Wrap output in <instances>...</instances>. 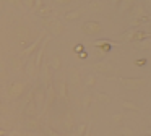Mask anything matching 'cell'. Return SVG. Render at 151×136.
<instances>
[{
	"label": "cell",
	"mask_w": 151,
	"mask_h": 136,
	"mask_svg": "<svg viewBox=\"0 0 151 136\" xmlns=\"http://www.w3.org/2000/svg\"><path fill=\"white\" fill-rule=\"evenodd\" d=\"M119 83H120L122 87H125L128 91H137V89H141L146 84V81L141 79V78H120Z\"/></svg>",
	"instance_id": "6da1fadb"
},
{
	"label": "cell",
	"mask_w": 151,
	"mask_h": 136,
	"mask_svg": "<svg viewBox=\"0 0 151 136\" xmlns=\"http://www.w3.org/2000/svg\"><path fill=\"white\" fill-rule=\"evenodd\" d=\"M44 26L49 29V32L52 36H60V34H63V31H65L63 24L57 18H46L44 19Z\"/></svg>",
	"instance_id": "7a4b0ae2"
},
{
	"label": "cell",
	"mask_w": 151,
	"mask_h": 136,
	"mask_svg": "<svg viewBox=\"0 0 151 136\" xmlns=\"http://www.w3.org/2000/svg\"><path fill=\"white\" fill-rule=\"evenodd\" d=\"M81 31L85 32L86 36H98L102 32V26L99 21H86L81 24Z\"/></svg>",
	"instance_id": "3957f363"
},
{
	"label": "cell",
	"mask_w": 151,
	"mask_h": 136,
	"mask_svg": "<svg viewBox=\"0 0 151 136\" xmlns=\"http://www.w3.org/2000/svg\"><path fill=\"white\" fill-rule=\"evenodd\" d=\"M24 89H26V84H24L23 81H15V83H12L10 86H8V96H10L12 99H18V97L23 96Z\"/></svg>",
	"instance_id": "277c9868"
},
{
	"label": "cell",
	"mask_w": 151,
	"mask_h": 136,
	"mask_svg": "<svg viewBox=\"0 0 151 136\" xmlns=\"http://www.w3.org/2000/svg\"><path fill=\"white\" fill-rule=\"evenodd\" d=\"M31 97H33V102L36 104L37 110H42L44 104H46V91H44V87H36V89L33 91V94H31Z\"/></svg>",
	"instance_id": "5b68a950"
},
{
	"label": "cell",
	"mask_w": 151,
	"mask_h": 136,
	"mask_svg": "<svg viewBox=\"0 0 151 136\" xmlns=\"http://www.w3.org/2000/svg\"><path fill=\"white\" fill-rule=\"evenodd\" d=\"M93 70H94L96 73L109 74V73L114 71V67H112V63L107 60H99V62H96V63H93Z\"/></svg>",
	"instance_id": "8992f818"
},
{
	"label": "cell",
	"mask_w": 151,
	"mask_h": 136,
	"mask_svg": "<svg viewBox=\"0 0 151 136\" xmlns=\"http://www.w3.org/2000/svg\"><path fill=\"white\" fill-rule=\"evenodd\" d=\"M55 97H57L55 86L49 84V86H47V92H46V104H44V110H47L50 105H52V104H54V100H55Z\"/></svg>",
	"instance_id": "52a82bcc"
},
{
	"label": "cell",
	"mask_w": 151,
	"mask_h": 136,
	"mask_svg": "<svg viewBox=\"0 0 151 136\" xmlns=\"http://www.w3.org/2000/svg\"><path fill=\"white\" fill-rule=\"evenodd\" d=\"M68 79H70V84H72L73 87H76V89L81 86V73H80L78 68H72V70H70Z\"/></svg>",
	"instance_id": "ba28073f"
},
{
	"label": "cell",
	"mask_w": 151,
	"mask_h": 136,
	"mask_svg": "<svg viewBox=\"0 0 151 136\" xmlns=\"http://www.w3.org/2000/svg\"><path fill=\"white\" fill-rule=\"evenodd\" d=\"M42 39H44V34H39L36 41H33V44L28 45L26 49H23V55H24V57H28V55H33L34 52L37 50V47H39V44H41V41H42Z\"/></svg>",
	"instance_id": "9c48e42d"
},
{
	"label": "cell",
	"mask_w": 151,
	"mask_h": 136,
	"mask_svg": "<svg viewBox=\"0 0 151 136\" xmlns=\"http://www.w3.org/2000/svg\"><path fill=\"white\" fill-rule=\"evenodd\" d=\"M36 113H37V107H36V104L33 102V97H29L26 107H24V115L29 117V118H36Z\"/></svg>",
	"instance_id": "30bf717a"
},
{
	"label": "cell",
	"mask_w": 151,
	"mask_h": 136,
	"mask_svg": "<svg viewBox=\"0 0 151 136\" xmlns=\"http://www.w3.org/2000/svg\"><path fill=\"white\" fill-rule=\"evenodd\" d=\"M62 125L67 131H72V130L75 128V117H73L72 112L65 113V117H63V120H62Z\"/></svg>",
	"instance_id": "8fae6325"
},
{
	"label": "cell",
	"mask_w": 151,
	"mask_h": 136,
	"mask_svg": "<svg viewBox=\"0 0 151 136\" xmlns=\"http://www.w3.org/2000/svg\"><path fill=\"white\" fill-rule=\"evenodd\" d=\"M24 73H26L28 76H31V78H34L37 73H39V71L36 70V65H34V60H33V58H29V60L24 63Z\"/></svg>",
	"instance_id": "7c38bea8"
},
{
	"label": "cell",
	"mask_w": 151,
	"mask_h": 136,
	"mask_svg": "<svg viewBox=\"0 0 151 136\" xmlns=\"http://www.w3.org/2000/svg\"><path fill=\"white\" fill-rule=\"evenodd\" d=\"M81 15H83V10L76 8V10H72V11H67L63 15V18H65V21H76V19L81 18Z\"/></svg>",
	"instance_id": "4fadbf2b"
},
{
	"label": "cell",
	"mask_w": 151,
	"mask_h": 136,
	"mask_svg": "<svg viewBox=\"0 0 151 136\" xmlns=\"http://www.w3.org/2000/svg\"><path fill=\"white\" fill-rule=\"evenodd\" d=\"M55 92H59V96L62 97L63 100L68 99V91H67V81L65 79H60L59 83H57V91Z\"/></svg>",
	"instance_id": "5bb4252c"
},
{
	"label": "cell",
	"mask_w": 151,
	"mask_h": 136,
	"mask_svg": "<svg viewBox=\"0 0 151 136\" xmlns=\"http://www.w3.org/2000/svg\"><path fill=\"white\" fill-rule=\"evenodd\" d=\"M47 65H49V68H52L54 71H59L60 68H62V58H60V55L54 54L52 57H50V62Z\"/></svg>",
	"instance_id": "9a60e30c"
},
{
	"label": "cell",
	"mask_w": 151,
	"mask_h": 136,
	"mask_svg": "<svg viewBox=\"0 0 151 136\" xmlns=\"http://www.w3.org/2000/svg\"><path fill=\"white\" fill-rule=\"evenodd\" d=\"M29 34H31V31L28 28H18L17 29V37L20 39L21 44H24V42L29 39Z\"/></svg>",
	"instance_id": "2e32d148"
},
{
	"label": "cell",
	"mask_w": 151,
	"mask_h": 136,
	"mask_svg": "<svg viewBox=\"0 0 151 136\" xmlns=\"http://www.w3.org/2000/svg\"><path fill=\"white\" fill-rule=\"evenodd\" d=\"M132 16L133 18H146V10L143 8L141 5H135V6H132Z\"/></svg>",
	"instance_id": "e0dca14e"
},
{
	"label": "cell",
	"mask_w": 151,
	"mask_h": 136,
	"mask_svg": "<svg viewBox=\"0 0 151 136\" xmlns=\"http://www.w3.org/2000/svg\"><path fill=\"white\" fill-rule=\"evenodd\" d=\"M93 100H94V94H91V92H86L85 96L81 97V105L85 107V109H88V107L93 104Z\"/></svg>",
	"instance_id": "ac0fdd59"
},
{
	"label": "cell",
	"mask_w": 151,
	"mask_h": 136,
	"mask_svg": "<svg viewBox=\"0 0 151 136\" xmlns=\"http://www.w3.org/2000/svg\"><path fill=\"white\" fill-rule=\"evenodd\" d=\"M120 105L124 107V109H127V110H133V112H140V107L137 105L135 102H130V100H122L120 102Z\"/></svg>",
	"instance_id": "d6986e66"
},
{
	"label": "cell",
	"mask_w": 151,
	"mask_h": 136,
	"mask_svg": "<svg viewBox=\"0 0 151 136\" xmlns=\"http://www.w3.org/2000/svg\"><path fill=\"white\" fill-rule=\"evenodd\" d=\"M132 6H133V0H122V2L119 3V11L124 13V11H127V10H130Z\"/></svg>",
	"instance_id": "ffe728a7"
},
{
	"label": "cell",
	"mask_w": 151,
	"mask_h": 136,
	"mask_svg": "<svg viewBox=\"0 0 151 136\" xmlns=\"http://www.w3.org/2000/svg\"><path fill=\"white\" fill-rule=\"evenodd\" d=\"M88 8H89V11L98 13V11H101V10H102V5H101V2H99V0H93V2L88 3Z\"/></svg>",
	"instance_id": "44dd1931"
},
{
	"label": "cell",
	"mask_w": 151,
	"mask_h": 136,
	"mask_svg": "<svg viewBox=\"0 0 151 136\" xmlns=\"http://www.w3.org/2000/svg\"><path fill=\"white\" fill-rule=\"evenodd\" d=\"M133 36H135V29L132 28V29H128V31H125L124 34L120 36V39L124 42H130V41H133Z\"/></svg>",
	"instance_id": "7402d4cb"
},
{
	"label": "cell",
	"mask_w": 151,
	"mask_h": 136,
	"mask_svg": "<svg viewBox=\"0 0 151 136\" xmlns=\"http://www.w3.org/2000/svg\"><path fill=\"white\" fill-rule=\"evenodd\" d=\"M41 68L44 70V81H46V86H49V84H50V70H49V65L42 63V65H41Z\"/></svg>",
	"instance_id": "603a6c76"
},
{
	"label": "cell",
	"mask_w": 151,
	"mask_h": 136,
	"mask_svg": "<svg viewBox=\"0 0 151 136\" xmlns=\"http://www.w3.org/2000/svg\"><path fill=\"white\" fill-rule=\"evenodd\" d=\"M96 47H102V52H107L109 49H111V42L106 41V39H101V41H96L94 42Z\"/></svg>",
	"instance_id": "cb8c5ba5"
},
{
	"label": "cell",
	"mask_w": 151,
	"mask_h": 136,
	"mask_svg": "<svg viewBox=\"0 0 151 136\" xmlns=\"http://www.w3.org/2000/svg\"><path fill=\"white\" fill-rule=\"evenodd\" d=\"M96 100H99L101 104H109L111 102V96H107L106 92H96Z\"/></svg>",
	"instance_id": "d4e9b609"
},
{
	"label": "cell",
	"mask_w": 151,
	"mask_h": 136,
	"mask_svg": "<svg viewBox=\"0 0 151 136\" xmlns=\"http://www.w3.org/2000/svg\"><path fill=\"white\" fill-rule=\"evenodd\" d=\"M94 84H96V76L94 74H88V76H86V81H85V86L86 87H94Z\"/></svg>",
	"instance_id": "484cf974"
},
{
	"label": "cell",
	"mask_w": 151,
	"mask_h": 136,
	"mask_svg": "<svg viewBox=\"0 0 151 136\" xmlns=\"http://www.w3.org/2000/svg\"><path fill=\"white\" fill-rule=\"evenodd\" d=\"M146 32L143 31H135V36H133V41H145L146 39Z\"/></svg>",
	"instance_id": "4316f807"
},
{
	"label": "cell",
	"mask_w": 151,
	"mask_h": 136,
	"mask_svg": "<svg viewBox=\"0 0 151 136\" xmlns=\"http://www.w3.org/2000/svg\"><path fill=\"white\" fill-rule=\"evenodd\" d=\"M86 128H88V125H85V123H81L80 126H76L75 136H83V135H85V131H86Z\"/></svg>",
	"instance_id": "83f0119b"
},
{
	"label": "cell",
	"mask_w": 151,
	"mask_h": 136,
	"mask_svg": "<svg viewBox=\"0 0 151 136\" xmlns=\"http://www.w3.org/2000/svg\"><path fill=\"white\" fill-rule=\"evenodd\" d=\"M12 67H13V70H21V68H23V63H21L20 58H13V60H12Z\"/></svg>",
	"instance_id": "f1b7e54d"
},
{
	"label": "cell",
	"mask_w": 151,
	"mask_h": 136,
	"mask_svg": "<svg viewBox=\"0 0 151 136\" xmlns=\"http://www.w3.org/2000/svg\"><path fill=\"white\" fill-rule=\"evenodd\" d=\"M34 2H36V0H21V5H23L24 8H28V10H33Z\"/></svg>",
	"instance_id": "f546056e"
},
{
	"label": "cell",
	"mask_w": 151,
	"mask_h": 136,
	"mask_svg": "<svg viewBox=\"0 0 151 136\" xmlns=\"http://www.w3.org/2000/svg\"><path fill=\"white\" fill-rule=\"evenodd\" d=\"M50 13H52V10H50L49 6H44V8L39 10V15H41V16H49Z\"/></svg>",
	"instance_id": "4dcf8cb0"
},
{
	"label": "cell",
	"mask_w": 151,
	"mask_h": 136,
	"mask_svg": "<svg viewBox=\"0 0 151 136\" xmlns=\"http://www.w3.org/2000/svg\"><path fill=\"white\" fill-rule=\"evenodd\" d=\"M28 125H29V128H31V130H37V126H39V123H37V120H34V118H29V120H28Z\"/></svg>",
	"instance_id": "1f68e13d"
},
{
	"label": "cell",
	"mask_w": 151,
	"mask_h": 136,
	"mask_svg": "<svg viewBox=\"0 0 151 136\" xmlns=\"http://www.w3.org/2000/svg\"><path fill=\"white\" fill-rule=\"evenodd\" d=\"M54 3H55V5H60V6H65V5H68V3H72V0H54Z\"/></svg>",
	"instance_id": "d6a6232c"
},
{
	"label": "cell",
	"mask_w": 151,
	"mask_h": 136,
	"mask_svg": "<svg viewBox=\"0 0 151 136\" xmlns=\"http://www.w3.org/2000/svg\"><path fill=\"white\" fill-rule=\"evenodd\" d=\"M41 6H42V0H36V2H34V6H33V11H39Z\"/></svg>",
	"instance_id": "836d02e7"
},
{
	"label": "cell",
	"mask_w": 151,
	"mask_h": 136,
	"mask_svg": "<svg viewBox=\"0 0 151 136\" xmlns=\"http://www.w3.org/2000/svg\"><path fill=\"white\" fill-rule=\"evenodd\" d=\"M122 118H124V115H122V113H115V115H112V122H115V123L122 122Z\"/></svg>",
	"instance_id": "e575fe53"
},
{
	"label": "cell",
	"mask_w": 151,
	"mask_h": 136,
	"mask_svg": "<svg viewBox=\"0 0 151 136\" xmlns=\"http://www.w3.org/2000/svg\"><path fill=\"white\" fill-rule=\"evenodd\" d=\"M8 2H10L13 6H18V8H23V5H21V0H8Z\"/></svg>",
	"instance_id": "d590c367"
},
{
	"label": "cell",
	"mask_w": 151,
	"mask_h": 136,
	"mask_svg": "<svg viewBox=\"0 0 151 136\" xmlns=\"http://www.w3.org/2000/svg\"><path fill=\"white\" fill-rule=\"evenodd\" d=\"M47 135H49V136H62V135H59V133H55L54 130H50V128H47Z\"/></svg>",
	"instance_id": "8d00e7d4"
},
{
	"label": "cell",
	"mask_w": 151,
	"mask_h": 136,
	"mask_svg": "<svg viewBox=\"0 0 151 136\" xmlns=\"http://www.w3.org/2000/svg\"><path fill=\"white\" fill-rule=\"evenodd\" d=\"M140 47H151V42H148L146 39H145L143 42H140Z\"/></svg>",
	"instance_id": "74e56055"
},
{
	"label": "cell",
	"mask_w": 151,
	"mask_h": 136,
	"mask_svg": "<svg viewBox=\"0 0 151 136\" xmlns=\"http://www.w3.org/2000/svg\"><path fill=\"white\" fill-rule=\"evenodd\" d=\"M83 136H91V130L86 128V131H85V135H83Z\"/></svg>",
	"instance_id": "f35d334b"
},
{
	"label": "cell",
	"mask_w": 151,
	"mask_h": 136,
	"mask_svg": "<svg viewBox=\"0 0 151 136\" xmlns=\"http://www.w3.org/2000/svg\"><path fill=\"white\" fill-rule=\"evenodd\" d=\"M0 136H7V131L5 130H0Z\"/></svg>",
	"instance_id": "ab89813d"
},
{
	"label": "cell",
	"mask_w": 151,
	"mask_h": 136,
	"mask_svg": "<svg viewBox=\"0 0 151 136\" xmlns=\"http://www.w3.org/2000/svg\"><path fill=\"white\" fill-rule=\"evenodd\" d=\"M111 2H112V3H114V5H119V3H120V2H122V0H111Z\"/></svg>",
	"instance_id": "60d3db41"
},
{
	"label": "cell",
	"mask_w": 151,
	"mask_h": 136,
	"mask_svg": "<svg viewBox=\"0 0 151 136\" xmlns=\"http://www.w3.org/2000/svg\"><path fill=\"white\" fill-rule=\"evenodd\" d=\"M145 62H146V60H137V65H143Z\"/></svg>",
	"instance_id": "b9f144b4"
},
{
	"label": "cell",
	"mask_w": 151,
	"mask_h": 136,
	"mask_svg": "<svg viewBox=\"0 0 151 136\" xmlns=\"http://www.w3.org/2000/svg\"><path fill=\"white\" fill-rule=\"evenodd\" d=\"M10 136H20L18 133H10Z\"/></svg>",
	"instance_id": "7bdbcfd3"
},
{
	"label": "cell",
	"mask_w": 151,
	"mask_h": 136,
	"mask_svg": "<svg viewBox=\"0 0 151 136\" xmlns=\"http://www.w3.org/2000/svg\"><path fill=\"white\" fill-rule=\"evenodd\" d=\"M146 133H148V135H151V128H150V130H146Z\"/></svg>",
	"instance_id": "ee69618b"
},
{
	"label": "cell",
	"mask_w": 151,
	"mask_h": 136,
	"mask_svg": "<svg viewBox=\"0 0 151 136\" xmlns=\"http://www.w3.org/2000/svg\"><path fill=\"white\" fill-rule=\"evenodd\" d=\"M0 92H2V89H0Z\"/></svg>",
	"instance_id": "f6af8a7d"
}]
</instances>
